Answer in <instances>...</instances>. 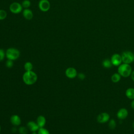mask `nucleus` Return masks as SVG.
Returning <instances> with one entry per match:
<instances>
[{"instance_id":"b1692460","label":"nucleus","mask_w":134,"mask_h":134,"mask_svg":"<svg viewBox=\"0 0 134 134\" xmlns=\"http://www.w3.org/2000/svg\"><path fill=\"white\" fill-rule=\"evenodd\" d=\"M6 66L8 68H12L13 65H14V62H13V60H9L8 59L6 62Z\"/></svg>"},{"instance_id":"4468645a","label":"nucleus","mask_w":134,"mask_h":134,"mask_svg":"<svg viewBox=\"0 0 134 134\" xmlns=\"http://www.w3.org/2000/svg\"><path fill=\"white\" fill-rule=\"evenodd\" d=\"M46 123V120L44 116L40 115L37 119V124L39 128H42L44 126Z\"/></svg>"},{"instance_id":"f03ea898","label":"nucleus","mask_w":134,"mask_h":134,"mask_svg":"<svg viewBox=\"0 0 134 134\" xmlns=\"http://www.w3.org/2000/svg\"><path fill=\"white\" fill-rule=\"evenodd\" d=\"M132 72V68L129 64L122 63L118 66V73L121 76L127 77L129 76Z\"/></svg>"},{"instance_id":"bb28decb","label":"nucleus","mask_w":134,"mask_h":134,"mask_svg":"<svg viewBox=\"0 0 134 134\" xmlns=\"http://www.w3.org/2000/svg\"><path fill=\"white\" fill-rule=\"evenodd\" d=\"M130 76H131V80L134 82V71H132L131 74H130Z\"/></svg>"},{"instance_id":"f257e3e1","label":"nucleus","mask_w":134,"mask_h":134,"mask_svg":"<svg viewBox=\"0 0 134 134\" xmlns=\"http://www.w3.org/2000/svg\"><path fill=\"white\" fill-rule=\"evenodd\" d=\"M37 75L32 71H26L23 75L24 82L28 85L35 84L37 80Z\"/></svg>"},{"instance_id":"ddd939ff","label":"nucleus","mask_w":134,"mask_h":134,"mask_svg":"<svg viewBox=\"0 0 134 134\" xmlns=\"http://www.w3.org/2000/svg\"><path fill=\"white\" fill-rule=\"evenodd\" d=\"M27 127L30 130V131L32 132L36 131L39 129V127L37 125V122H35L33 121H29L27 123Z\"/></svg>"},{"instance_id":"2f4dec72","label":"nucleus","mask_w":134,"mask_h":134,"mask_svg":"<svg viewBox=\"0 0 134 134\" xmlns=\"http://www.w3.org/2000/svg\"><path fill=\"white\" fill-rule=\"evenodd\" d=\"M133 61H134V59H133Z\"/></svg>"},{"instance_id":"cd10ccee","label":"nucleus","mask_w":134,"mask_h":134,"mask_svg":"<svg viewBox=\"0 0 134 134\" xmlns=\"http://www.w3.org/2000/svg\"><path fill=\"white\" fill-rule=\"evenodd\" d=\"M131 107L132 109H134V99H133V100L131 103Z\"/></svg>"},{"instance_id":"20e7f679","label":"nucleus","mask_w":134,"mask_h":134,"mask_svg":"<svg viewBox=\"0 0 134 134\" xmlns=\"http://www.w3.org/2000/svg\"><path fill=\"white\" fill-rule=\"evenodd\" d=\"M122 61L124 63L130 64L133 61L134 59V54L133 53L129 51H124L121 54Z\"/></svg>"},{"instance_id":"393cba45","label":"nucleus","mask_w":134,"mask_h":134,"mask_svg":"<svg viewBox=\"0 0 134 134\" xmlns=\"http://www.w3.org/2000/svg\"><path fill=\"white\" fill-rule=\"evenodd\" d=\"M6 54L3 49H0V62L2 61L5 58Z\"/></svg>"},{"instance_id":"2eb2a0df","label":"nucleus","mask_w":134,"mask_h":134,"mask_svg":"<svg viewBox=\"0 0 134 134\" xmlns=\"http://www.w3.org/2000/svg\"><path fill=\"white\" fill-rule=\"evenodd\" d=\"M126 96L130 99H134V88L130 87L126 90L125 92Z\"/></svg>"},{"instance_id":"f8f14e48","label":"nucleus","mask_w":134,"mask_h":134,"mask_svg":"<svg viewBox=\"0 0 134 134\" xmlns=\"http://www.w3.org/2000/svg\"><path fill=\"white\" fill-rule=\"evenodd\" d=\"M10 120L11 123L15 126H17L20 125L21 124V119L19 116L17 115H13L11 116L10 118Z\"/></svg>"},{"instance_id":"a878e982","label":"nucleus","mask_w":134,"mask_h":134,"mask_svg":"<svg viewBox=\"0 0 134 134\" xmlns=\"http://www.w3.org/2000/svg\"><path fill=\"white\" fill-rule=\"evenodd\" d=\"M77 76H78L79 79L82 80H84L85 78V75L84 73H80L77 74Z\"/></svg>"},{"instance_id":"aec40b11","label":"nucleus","mask_w":134,"mask_h":134,"mask_svg":"<svg viewBox=\"0 0 134 134\" xmlns=\"http://www.w3.org/2000/svg\"><path fill=\"white\" fill-rule=\"evenodd\" d=\"M21 5L24 8H28L31 5V2L29 0H24L22 2Z\"/></svg>"},{"instance_id":"5701e85b","label":"nucleus","mask_w":134,"mask_h":134,"mask_svg":"<svg viewBox=\"0 0 134 134\" xmlns=\"http://www.w3.org/2000/svg\"><path fill=\"white\" fill-rule=\"evenodd\" d=\"M19 132L20 134H27L28 130L25 127H20L19 128Z\"/></svg>"},{"instance_id":"4be33fe9","label":"nucleus","mask_w":134,"mask_h":134,"mask_svg":"<svg viewBox=\"0 0 134 134\" xmlns=\"http://www.w3.org/2000/svg\"><path fill=\"white\" fill-rule=\"evenodd\" d=\"M37 134H50L49 131L44 128H39L38 130Z\"/></svg>"},{"instance_id":"9d476101","label":"nucleus","mask_w":134,"mask_h":134,"mask_svg":"<svg viewBox=\"0 0 134 134\" xmlns=\"http://www.w3.org/2000/svg\"><path fill=\"white\" fill-rule=\"evenodd\" d=\"M128 115V111L127 109L125 108H120L117 113V117L120 120L125 119Z\"/></svg>"},{"instance_id":"6e6552de","label":"nucleus","mask_w":134,"mask_h":134,"mask_svg":"<svg viewBox=\"0 0 134 134\" xmlns=\"http://www.w3.org/2000/svg\"><path fill=\"white\" fill-rule=\"evenodd\" d=\"M110 118L109 115L107 113L103 112L99 114L97 117V121L100 124H104L108 121Z\"/></svg>"},{"instance_id":"39448f33","label":"nucleus","mask_w":134,"mask_h":134,"mask_svg":"<svg viewBox=\"0 0 134 134\" xmlns=\"http://www.w3.org/2000/svg\"><path fill=\"white\" fill-rule=\"evenodd\" d=\"M23 6L18 2H13L9 6V10L13 14H17L23 11Z\"/></svg>"},{"instance_id":"1a4fd4ad","label":"nucleus","mask_w":134,"mask_h":134,"mask_svg":"<svg viewBox=\"0 0 134 134\" xmlns=\"http://www.w3.org/2000/svg\"><path fill=\"white\" fill-rule=\"evenodd\" d=\"M65 75L69 79H74L77 75L76 70L72 67L68 68L66 69L65 72Z\"/></svg>"},{"instance_id":"7c9ffc66","label":"nucleus","mask_w":134,"mask_h":134,"mask_svg":"<svg viewBox=\"0 0 134 134\" xmlns=\"http://www.w3.org/2000/svg\"><path fill=\"white\" fill-rule=\"evenodd\" d=\"M1 126H0V131H1Z\"/></svg>"},{"instance_id":"f3484780","label":"nucleus","mask_w":134,"mask_h":134,"mask_svg":"<svg viewBox=\"0 0 134 134\" xmlns=\"http://www.w3.org/2000/svg\"><path fill=\"white\" fill-rule=\"evenodd\" d=\"M102 65L105 68H110L112 66L113 64L110 60L108 59H106L103 60L102 62Z\"/></svg>"},{"instance_id":"6ab92c4d","label":"nucleus","mask_w":134,"mask_h":134,"mask_svg":"<svg viewBox=\"0 0 134 134\" xmlns=\"http://www.w3.org/2000/svg\"><path fill=\"white\" fill-rule=\"evenodd\" d=\"M108 127L110 129H114L116 127V121L113 119H110L108 123Z\"/></svg>"},{"instance_id":"9b49d317","label":"nucleus","mask_w":134,"mask_h":134,"mask_svg":"<svg viewBox=\"0 0 134 134\" xmlns=\"http://www.w3.org/2000/svg\"><path fill=\"white\" fill-rule=\"evenodd\" d=\"M23 15L27 20H31L34 16L32 10L29 8H25L23 10Z\"/></svg>"},{"instance_id":"dca6fc26","label":"nucleus","mask_w":134,"mask_h":134,"mask_svg":"<svg viewBox=\"0 0 134 134\" xmlns=\"http://www.w3.org/2000/svg\"><path fill=\"white\" fill-rule=\"evenodd\" d=\"M120 79L121 75L118 73H115L111 76V80L113 83H118Z\"/></svg>"},{"instance_id":"a211bd4d","label":"nucleus","mask_w":134,"mask_h":134,"mask_svg":"<svg viewBox=\"0 0 134 134\" xmlns=\"http://www.w3.org/2000/svg\"><path fill=\"white\" fill-rule=\"evenodd\" d=\"M33 68L32 64L30 62H26L24 64V69L26 71H32Z\"/></svg>"},{"instance_id":"c756f323","label":"nucleus","mask_w":134,"mask_h":134,"mask_svg":"<svg viewBox=\"0 0 134 134\" xmlns=\"http://www.w3.org/2000/svg\"><path fill=\"white\" fill-rule=\"evenodd\" d=\"M132 127H133V129H134V121H133V123H132Z\"/></svg>"},{"instance_id":"412c9836","label":"nucleus","mask_w":134,"mask_h":134,"mask_svg":"<svg viewBox=\"0 0 134 134\" xmlns=\"http://www.w3.org/2000/svg\"><path fill=\"white\" fill-rule=\"evenodd\" d=\"M7 14L5 10L0 9V20L5 19L7 17Z\"/></svg>"},{"instance_id":"c85d7f7f","label":"nucleus","mask_w":134,"mask_h":134,"mask_svg":"<svg viewBox=\"0 0 134 134\" xmlns=\"http://www.w3.org/2000/svg\"><path fill=\"white\" fill-rule=\"evenodd\" d=\"M32 134H37V133H36V131H34V132H32Z\"/></svg>"},{"instance_id":"0eeeda50","label":"nucleus","mask_w":134,"mask_h":134,"mask_svg":"<svg viewBox=\"0 0 134 134\" xmlns=\"http://www.w3.org/2000/svg\"><path fill=\"white\" fill-rule=\"evenodd\" d=\"M110 60L113 65L116 66H118L121 64V62H122L121 56L118 53H115L113 54L111 57Z\"/></svg>"},{"instance_id":"423d86ee","label":"nucleus","mask_w":134,"mask_h":134,"mask_svg":"<svg viewBox=\"0 0 134 134\" xmlns=\"http://www.w3.org/2000/svg\"><path fill=\"white\" fill-rule=\"evenodd\" d=\"M38 7L40 10L46 12L50 8V3L48 0H40L38 3Z\"/></svg>"},{"instance_id":"7ed1b4c3","label":"nucleus","mask_w":134,"mask_h":134,"mask_svg":"<svg viewBox=\"0 0 134 134\" xmlns=\"http://www.w3.org/2000/svg\"><path fill=\"white\" fill-rule=\"evenodd\" d=\"M5 54L8 59L14 61L17 60L19 57L20 51L16 48H9L7 49Z\"/></svg>"}]
</instances>
